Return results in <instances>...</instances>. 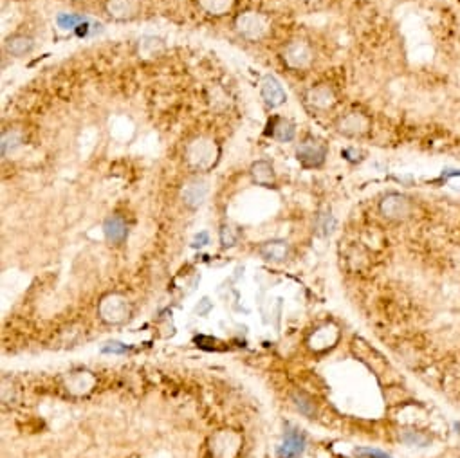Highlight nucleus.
<instances>
[{
    "label": "nucleus",
    "mask_w": 460,
    "mask_h": 458,
    "mask_svg": "<svg viewBox=\"0 0 460 458\" xmlns=\"http://www.w3.org/2000/svg\"><path fill=\"white\" fill-rule=\"evenodd\" d=\"M220 145L209 135H197L184 146V161L197 174H206L214 170L220 161Z\"/></svg>",
    "instance_id": "1"
},
{
    "label": "nucleus",
    "mask_w": 460,
    "mask_h": 458,
    "mask_svg": "<svg viewBox=\"0 0 460 458\" xmlns=\"http://www.w3.org/2000/svg\"><path fill=\"white\" fill-rule=\"evenodd\" d=\"M233 27L247 42H260L271 33V20L260 11H242L233 20Z\"/></svg>",
    "instance_id": "2"
},
{
    "label": "nucleus",
    "mask_w": 460,
    "mask_h": 458,
    "mask_svg": "<svg viewBox=\"0 0 460 458\" xmlns=\"http://www.w3.org/2000/svg\"><path fill=\"white\" fill-rule=\"evenodd\" d=\"M295 155L301 168H321L325 161H327V155H329V145L323 139H320V137H316V135H306L296 145Z\"/></svg>",
    "instance_id": "3"
},
{
    "label": "nucleus",
    "mask_w": 460,
    "mask_h": 458,
    "mask_svg": "<svg viewBox=\"0 0 460 458\" xmlns=\"http://www.w3.org/2000/svg\"><path fill=\"white\" fill-rule=\"evenodd\" d=\"M379 215L390 222H406L415 213V204L408 195L399 192L387 193L379 201Z\"/></svg>",
    "instance_id": "4"
},
{
    "label": "nucleus",
    "mask_w": 460,
    "mask_h": 458,
    "mask_svg": "<svg viewBox=\"0 0 460 458\" xmlns=\"http://www.w3.org/2000/svg\"><path fill=\"white\" fill-rule=\"evenodd\" d=\"M280 58L287 69L300 73L307 71L314 63V49L306 40L295 38L281 47Z\"/></svg>",
    "instance_id": "5"
},
{
    "label": "nucleus",
    "mask_w": 460,
    "mask_h": 458,
    "mask_svg": "<svg viewBox=\"0 0 460 458\" xmlns=\"http://www.w3.org/2000/svg\"><path fill=\"white\" fill-rule=\"evenodd\" d=\"M303 102L307 108L312 112H327L332 111L338 103V94L330 83H318L312 85L303 94Z\"/></svg>",
    "instance_id": "6"
},
{
    "label": "nucleus",
    "mask_w": 460,
    "mask_h": 458,
    "mask_svg": "<svg viewBox=\"0 0 460 458\" xmlns=\"http://www.w3.org/2000/svg\"><path fill=\"white\" fill-rule=\"evenodd\" d=\"M370 128H372V119L359 111H352L349 114H345L336 123V130L341 135H345V137H352V139L365 137L370 132Z\"/></svg>",
    "instance_id": "7"
},
{
    "label": "nucleus",
    "mask_w": 460,
    "mask_h": 458,
    "mask_svg": "<svg viewBox=\"0 0 460 458\" xmlns=\"http://www.w3.org/2000/svg\"><path fill=\"white\" fill-rule=\"evenodd\" d=\"M103 11L114 22H132L139 19L141 0H103Z\"/></svg>",
    "instance_id": "8"
},
{
    "label": "nucleus",
    "mask_w": 460,
    "mask_h": 458,
    "mask_svg": "<svg viewBox=\"0 0 460 458\" xmlns=\"http://www.w3.org/2000/svg\"><path fill=\"white\" fill-rule=\"evenodd\" d=\"M209 193V184L208 181L200 175H195V177L188 179L184 183L183 190H181V197H183L184 206L188 209H199L204 204V201L208 198Z\"/></svg>",
    "instance_id": "9"
},
{
    "label": "nucleus",
    "mask_w": 460,
    "mask_h": 458,
    "mask_svg": "<svg viewBox=\"0 0 460 458\" xmlns=\"http://www.w3.org/2000/svg\"><path fill=\"white\" fill-rule=\"evenodd\" d=\"M100 316L107 323H122L128 318L130 307L126 304V299L122 295H108L102 299L100 304Z\"/></svg>",
    "instance_id": "10"
},
{
    "label": "nucleus",
    "mask_w": 460,
    "mask_h": 458,
    "mask_svg": "<svg viewBox=\"0 0 460 458\" xmlns=\"http://www.w3.org/2000/svg\"><path fill=\"white\" fill-rule=\"evenodd\" d=\"M260 96L269 108H278L287 102V94L281 83L273 74H266L260 82Z\"/></svg>",
    "instance_id": "11"
},
{
    "label": "nucleus",
    "mask_w": 460,
    "mask_h": 458,
    "mask_svg": "<svg viewBox=\"0 0 460 458\" xmlns=\"http://www.w3.org/2000/svg\"><path fill=\"white\" fill-rule=\"evenodd\" d=\"M5 53L15 58H24L34 51V38L27 33H13L4 40Z\"/></svg>",
    "instance_id": "12"
},
{
    "label": "nucleus",
    "mask_w": 460,
    "mask_h": 458,
    "mask_svg": "<svg viewBox=\"0 0 460 458\" xmlns=\"http://www.w3.org/2000/svg\"><path fill=\"white\" fill-rule=\"evenodd\" d=\"M249 177L257 186L262 188H275L276 186V172L273 163L267 159H258L249 166Z\"/></svg>",
    "instance_id": "13"
},
{
    "label": "nucleus",
    "mask_w": 460,
    "mask_h": 458,
    "mask_svg": "<svg viewBox=\"0 0 460 458\" xmlns=\"http://www.w3.org/2000/svg\"><path fill=\"white\" fill-rule=\"evenodd\" d=\"M303 449H306V435L291 429V431H287L281 444L278 446L276 455L278 458H298L303 453Z\"/></svg>",
    "instance_id": "14"
},
{
    "label": "nucleus",
    "mask_w": 460,
    "mask_h": 458,
    "mask_svg": "<svg viewBox=\"0 0 460 458\" xmlns=\"http://www.w3.org/2000/svg\"><path fill=\"white\" fill-rule=\"evenodd\" d=\"M266 135L276 139L278 143H291L296 137V125L291 119H287V117L276 116L269 121Z\"/></svg>",
    "instance_id": "15"
},
{
    "label": "nucleus",
    "mask_w": 460,
    "mask_h": 458,
    "mask_svg": "<svg viewBox=\"0 0 460 458\" xmlns=\"http://www.w3.org/2000/svg\"><path fill=\"white\" fill-rule=\"evenodd\" d=\"M103 233L112 246H122L128 237V226H126L125 218H122L119 215H112L103 224Z\"/></svg>",
    "instance_id": "16"
},
{
    "label": "nucleus",
    "mask_w": 460,
    "mask_h": 458,
    "mask_svg": "<svg viewBox=\"0 0 460 458\" xmlns=\"http://www.w3.org/2000/svg\"><path fill=\"white\" fill-rule=\"evenodd\" d=\"M260 256L267 262H275V264H281L286 262L291 255V247L286 240H269L266 244H262L258 249Z\"/></svg>",
    "instance_id": "17"
},
{
    "label": "nucleus",
    "mask_w": 460,
    "mask_h": 458,
    "mask_svg": "<svg viewBox=\"0 0 460 458\" xmlns=\"http://www.w3.org/2000/svg\"><path fill=\"white\" fill-rule=\"evenodd\" d=\"M25 143V135L20 128H5L0 137V150H2V157H8L15 152L16 148Z\"/></svg>",
    "instance_id": "18"
},
{
    "label": "nucleus",
    "mask_w": 460,
    "mask_h": 458,
    "mask_svg": "<svg viewBox=\"0 0 460 458\" xmlns=\"http://www.w3.org/2000/svg\"><path fill=\"white\" fill-rule=\"evenodd\" d=\"M237 0H197V5L211 16H224L231 13Z\"/></svg>",
    "instance_id": "19"
},
{
    "label": "nucleus",
    "mask_w": 460,
    "mask_h": 458,
    "mask_svg": "<svg viewBox=\"0 0 460 458\" xmlns=\"http://www.w3.org/2000/svg\"><path fill=\"white\" fill-rule=\"evenodd\" d=\"M163 40L155 38V36H143L139 40V54L143 58H154L163 53Z\"/></svg>",
    "instance_id": "20"
},
{
    "label": "nucleus",
    "mask_w": 460,
    "mask_h": 458,
    "mask_svg": "<svg viewBox=\"0 0 460 458\" xmlns=\"http://www.w3.org/2000/svg\"><path fill=\"white\" fill-rule=\"evenodd\" d=\"M89 19L85 15H80V13H58L56 15V24H58L60 30L63 31H78V27L83 24H87Z\"/></svg>",
    "instance_id": "21"
},
{
    "label": "nucleus",
    "mask_w": 460,
    "mask_h": 458,
    "mask_svg": "<svg viewBox=\"0 0 460 458\" xmlns=\"http://www.w3.org/2000/svg\"><path fill=\"white\" fill-rule=\"evenodd\" d=\"M401 440L408 446H417V448H426L431 444V437L419 429H404L401 431Z\"/></svg>",
    "instance_id": "22"
},
{
    "label": "nucleus",
    "mask_w": 460,
    "mask_h": 458,
    "mask_svg": "<svg viewBox=\"0 0 460 458\" xmlns=\"http://www.w3.org/2000/svg\"><path fill=\"white\" fill-rule=\"evenodd\" d=\"M292 399H295V404L298 406V410H300L301 413L307 415V417H312V415H314L316 408L310 397H307L306 393H295Z\"/></svg>",
    "instance_id": "23"
},
{
    "label": "nucleus",
    "mask_w": 460,
    "mask_h": 458,
    "mask_svg": "<svg viewBox=\"0 0 460 458\" xmlns=\"http://www.w3.org/2000/svg\"><path fill=\"white\" fill-rule=\"evenodd\" d=\"M237 233H235V229H233L229 224H224L222 227H220V244H222L224 247H233L235 244H237Z\"/></svg>",
    "instance_id": "24"
},
{
    "label": "nucleus",
    "mask_w": 460,
    "mask_h": 458,
    "mask_svg": "<svg viewBox=\"0 0 460 458\" xmlns=\"http://www.w3.org/2000/svg\"><path fill=\"white\" fill-rule=\"evenodd\" d=\"M356 457H361V458H392L388 453L381 451V449H372V448H358V449H356Z\"/></svg>",
    "instance_id": "25"
},
{
    "label": "nucleus",
    "mask_w": 460,
    "mask_h": 458,
    "mask_svg": "<svg viewBox=\"0 0 460 458\" xmlns=\"http://www.w3.org/2000/svg\"><path fill=\"white\" fill-rule=\"evenodd\" d=\"M209 244V235L206 231L199 233V235H195L194 238V247H204Z\"/></svg>",
    "instance_id": "26"
},
{
    "label": "nucleus",
    "mask_w": 460,
    "mask_h": 458,
    "mask_svg": "<svg viewBox=\"0 0 460 458\" xmlns=\"http://www.w3.org/2000/svg\"><path fill=\"white\" fill-rule=\"evenodd\" d=\"M126 350V347H122L119 343H111L108 347L103 348V352L105 354H123Z\"/></svg>",
    "instance_id": "27"
},
{
    "label": "nucleus",
    "mask_w": 460,
    "mask_h": 458,
    "mask_svg": "<svg viewBox=\"0 0 460 458\" xmlns=\"http://www.w3.org/2000/svg\"><path fill=\"white\" fill-rule=\"evenodd\" d=\"M455 429H457V433H460V422H455Z\"/></svg>",
    "instance_id": "28"
}]
</instances>
